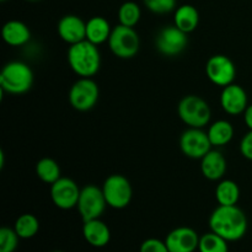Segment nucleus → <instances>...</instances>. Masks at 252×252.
Instances as JSON below:
<instances>
[{"mask_svg":"<svg viewBox=\"0 0 252 252\" xmlns=\"http://www.w3.org/2000/svg\"><path fill=\"white\" fill-rule=\"evenodd\" d=\"M209 228L228 243L238 241L248 231V218L238 206H218L209 217Z\"/></svg>","mask_w":252,"mask_h":252,"instance_id":"f257e3e1","label":"nucleus"},{"mask_svg":"<svg viewBox=\"0 0 252 252\" xmlns=\"http://www.w3.org/2000/svg\"><path fill=\"white\" fill-rule=\"evenodd\" d=\"M68 63L71 70L80 78H93L101 66L98 46L88 39L71 44L68 49Z\"/></svg>","mask_w":252,"mask_h":252,"instance_id":"f03ea898","label":"nucleus"},{"mask_svg":"<svg viewBox=\"0 0 252 252\" xmlns=\"http://www.w3.org/2000/svg\"><path fill=\"white\" fill-rule=\"evenodd\" d=\"M33 85V71L29 64L12 61L5 64L0 73V89L10 95H22Z\"/></svg>","mask_w":252,"mask_h":252,"instance_id":"7ed1b4c3","label":"nucleus"},{"mask_svg":"<svg viewBox=\"0 0 252 252\" xmlns=\"http://www.w3.org/2000/svg\"><path fill=\"white\" fill-rule=\"evenodd\" d=\"M177 113L189 128H204L209 123L212 111L209 103L197 95H187L180 100Z\"/></svg>","mask_w":252,"mask_h":252,"instance_id":"20e7f679","label":"nucleus"},{"mask_svg":"<svg viewBox=\"0 0 252 252\" xmlns=\"http://www.w3.org/2000/svg\"><path fill=\"white\" fill-rule=\"evenodd\" d=\"M107 42L111 52L121 59H130L135 57L140 47L139 34L134 27L123 26L120 24L113 27Z\"/></svg>","mask_w":252,"mask_h":252,"instance_id":"39448f33","label":"nucleus"},{"mask_svg":"<svg viewBox=\"0 0 252 252\" xmlns=\"http://www.w3.org/2000/svg\"><path fill=\"white\" fill-rule=\"evenodd\" d=\"M107 206L113 209H123L129 206L133 197V189L129 180L120 174H113L102 185Z\"/></svg>","mask_w":252,"mask_h":252,"instance_id":"423d86ee","label":"nucleus"},{"mask_svg":"<svg viewBox=\"0 0 252 252\" xmlns=\"http://www.w3.org/2000/svg\"><path fill=\"white\" fill-rule=\"evenodd\" d=\"M100 97V89L91 78H79L69 90L71 107L80 112L93 110Z\"/></svg>","mask_w":252,"mask_h":252,"instance_id":"0eeeda50","label":"nucleus"},{"mask_svg":"<svg viewBox=\"0 0 252 252\" xmlns=\"http://www.w3.org/2000/svg\"><path fill=\"white\" fill-rule=\"evenodd\" d=\"M106 206H107V202L102 192V187H98L96 185H88L81 189L76 208L83 221L100 218L105 212Z\"/></svg>","mask_w":252,"mask_h":252,"instance_id":"6e6552de","label":"nucleus"},{"mask_svg":"<svg viewBox=\"0 0 252 252\" xmlns=\"http://www.w3.org/2000/svg\"><path fill=\"white\" fill-rule=\"evenodd\" d=\"M186 32L179 27L171 25L160 30L155 38V47L165 57H176L186 49L189 44V37Z\"/></svg>","mask_w":252,"mask_h":252,"instance_id":"1a4fd4ad","label":"nucleus"},{"mask_svg":"<svg viewBox=\"0 0 252 252\" xmlns=\"http://www.w3.org/2000/svg\"><path fill=\"white\" fill-rule=\"evenodd\" d=\"M206 74L212 84L225 88L235 80L236 66L229 57L216 54L207 61Z\"/></svg>","mask_w":252,"mask_h":252,"instance_id":"9d476101","label":"nucleus"},{"mask_svg":"<svg viewBox=\"0 0 252 252\" xmlns=\"http://www.w3.org/2000/svg\"><path fill=\"white\" fill-rule=\"evenodd\" d=\"M212 143L208 134L203 128H189L185 130L180 137V149L185 157L189 159L201 160L209 150H212Z\"/></svg>","mask_w":252,"mask_h":252,"instance_id":"9b49d317","label":"nucleus"},{"mask_svg":"<svg viewBox=\"0 0 252 252\" xmlns=\"http://www.w3.org/2000/svg\"><path fill=\"white\" fill-rule=\"evenodd\" d=\"M81 189L69 177H61L51 185V199L54 206L63 211L73 209L78 206Z\"/></svg>","mask_w":252,"mask_h":252,"instance_id":"f8f14e48","label":"nucleus"},{"mask_svg":"<svg viewBox=\"0 0 252 252\" xmlns=\"http://www.w3.org/2000/svg\"><path fill=\"white\" fill-rule=\"evenodd\" d=\"M199 239L194 229L189 226H180L167 234L165 243L170 252H194L198 250Z\"/></svg>","mask_w":252,"mask_h":252,"instance_id":"ddd939ff","label":"nucleus"},{"mask_svg":"<svg viewBox=\"0 0 252 252\" xmlns=\"http://www.w3.org/2000/svg\"><path fill=\"white\" fill-rule=\"evenodd\" d=\"M220 106L224 112L228 115H243L249 106V98L245 89L234 83L223 88L220 94Z\"/></svg>","mask_w":252,"mask_h":252,"instance_id":"4468645a","label":"nucleus"},{"mask_svg":"<svg viewBox=\"0 0 252 252\" xmlns=\"http://www.w3.org/2000/svg\"><path fill=\"white\" fill-rule=\"evenodd\" d=\"M59 37L69 46L86 39V22L76 15H65L57 26Z\"/></svg>","mask_w":252,"mask_h":252,"instance_id":"2eb2a0df","label":"nucleus"},{"mask_svg":"<svg viewBox=\"0 0 252 252\" xmlns=\"http://www.w3.org/2000/svg\"><path fill=\"white\" fill-rule=\"evenodd\" d=\"M226 169V159L219 150H209L201 159V172L209 181H220L225 175Z\"/></svg>","mask_w":252,"mask_h":252,"instance_id":"dca6fc26","label":"nucleus"},{"mask_svg":"<svg viewBox=\"0 0 252 252\" xmlns=\"http://www.w3.org/2000/svg\"><path fill=\"white\" fill-rule=\"evenodd\" d=\"M83 235L86 243L94 248H103L111 240V230L100 218L84 221Z\"/></svg>","mask_w":252,"mask_h":252,"instance_id":"f3484780","label":"nucleus"},{"mask_svg":"<svg viewBox=\"0 0 252 252\" xmlns=\"http://www.w3.org/2000/svg\"><path fill=\"white\" fill-rule=\"evenodd\" d=\"M1 37L6 44L11 47L25 46L31 39V31L25 22L20 20H10L1 29Z\"/></svg>","mask_w":252,"mask_h":252,"instance_id":"a211bd4d","label":"nucleus"},{"mask_svg":"<svg viewBox=\"0 0 252 252\" xmlns=\"http://www.w3.org/2000/svg\"><path fill=\"white\" fill-rule=\"evenodd\" d=\"M111 32H112V27L105 17L94 16L89 21H86V39L96 46L107 42Z\"/></svg>","mask_w":252,"mask_h":252,"instance_id":"6ab92c4d","label":"nucleus"},{"mask_svg":"<svg viewBox=\"0 0 252 252\" xmlns=\"http://www.w3.org/2000/svg\"><path fill=\"white\" fill-rule=\"evenodd\" d=\"M199 12L191 4H184L176 7L174 12V25L186 33H191L198 27Z\"/></svg>","mask_w":252,"mask_h":252,"instance_id":"aec40b11","label":"nucleus"},{"mask_svg":"<svg viewBox=\"0 0 252 252\" xmlns=\"http://www.w3.org/2000/svg\"><path fill=\"white\" fill-rule=\"evenodd\" d=\"M207 134L213 147H224L234 138V127L229 121L219 120L209 126Z\"/></svg>","mask_w":252,"mask_h":252,"instance_id":"412c9836","label":"nucleus"},{"mask_svg":"<svg viewBox=\"0 0 252 252\" xmlns=\"http://www.w3.org/2000/svg\"><path fill=\"white\" fill-rule=\"evenodd\" d=\"M216 199L219 206H236L240 199V187L233 180H221L216 187Z\"/></svg>","mask_w":252,"mask_h":252,"instance_id":"4be33fe9","label":"nucleus"},{"mask_svg":"<svg viewBox=\"0 0 252 252\" xmlns=\"http://www.w3.org/2000/svg\"><path fill=\"white\" fill-rule=\"evenodd\" d=\"M36 175L42 182L47 185H53L62 177L58 162L51 158H42L37 161Z\"/></svg>","mask_w":252,"mask_h":252,"instance_id":"5701e85b","label":"nucleus"},{"mask_svg":"<svg viewBox=\"0 0 252 252\" xmlns=\"http://www.w3.org/2000/svg\"><path fill=\"white\" fill-rule=\"evenodd\" d=\"M14 229L20 239H31L38 233L39 221L33 214L25 213L16 219Z\"/></svg>","mask_w":252,"mask_h":252,"instance_id":"b1692460","label":"nucleus"},{"mask_svg":"<svg viewBox=\"0 0 252 252\" xmlns=\"http://www.w3.org/2000/svg\"><path fill=\"white\" fill-rule=\"evenodd\" d=\"M142 17V10L135 1H126L118 9V21L120 25L134 27Z\"/></svg>","mask_w":252,"mask_h":252,"instance_id":"393cba45","label":"nucleus"},{"mask_svg":"<svg viewBox=\"0 0 252 252\" xmlns=\"http://www.w3.org/2000/svg\"><path fill=\"white\" fill-rule=\"evenodd\" d=\"M199 252H229L228 241L218 234L207 233L201 236L198 245Z\"/></svg>","mask_w":252,"mask_h":252,"instance_id":"a878e982","label":"nucleus"},{"mask_svg":"<svg viewBox=\"0 0 252 252\" xmlns=\"http://www.w3.org/2000/svg\"><path fill=\"white\" fill-rule=\"evenodd\" d=\"M19 239L14 228L2 226L0 229V252H15L19 246Z\"/></svg>","mask_w":252,"mask_h":252,"instance_id":"bb28decb","label":"nucleus"},{"mask_svg":"<svg viewBox=\"0 0 252 252\" xmlns=\"http://www.w3.org/2000/svg\"><path fill=\"white\" fill-rule=\"evenodd\" d=\"M143 2L153 14L164 15L176 10V0H143Z\"/></svg>","mask_w":252,"mask_h":252,"instance_id":"cd10ccee","label":"nucleus"},{"mask_svg":"<svg viewBox=\"0 0 252 252\" xmlns=\"http://www.w3.org/2000/svg\"><path fill=\"white\" fill-rule=\"evenodd\" d=\"M139 252H170L167 249L165 241L159 240V239L150 238L147 239L140 245Z\"/></svg>","mask_w":252,"mask_h":252,"instance_id":"c85d7f7f","label":"nucleus"},{"mask_svg":"<svg viewBox=\"0 0 252 252\" xmlns=\"http://www.w3.org/2000/svg\"><path fill=\"white\" fill-rule=\"evenodd\" d=\"M240 153L245 159L252 161V130L250 129L240 142Z\"/></svg>","mask_w":252,"mask_h":252,"instance_id":"c756f323","label":"nucleus"},{"mask_svg":"<svg viewBox=\"0 0 252 252\" xmlns=\"http://www.w3.org/2000/svg\"><path fill=\"white\" fill-rule=\"evenodd\" d=\"M244 115V121H245V125L248 126L249 129L252 130V105H249L246 107L245 112L243 113Z\"/></svg>","mask_w":252,"mask_h":252,"instance_id":"7c9ffc66","label":"nucleus"},{"mask_svg":"<svg viewBox=\"0 0 252 252\" xmlns=\"http://www.w3.org/2000/svg\"><path fill=\"white\" fill-rule=\"evenodd\" d=\"M4 152H0V169H2V167H4V165H5V159H4Z\"/></svg>","mask_w":252,"mask_h":252,"instance_id":"2f4dec72","label":"nucleus"},{"mask_svg":"<svg viewBox=\"0 0 252 252\" xmlns=\"http://www.w3.org/2000/svg\"><path fill=\"white\" fill-rule=\"evenodd\" d=\"M26 1H38V0H26Z\"/></svg>","mask_w":252,"mask_h":252,"instance_id":"473e14b6","label":"nucleus"},{"mask_svg":"<svg viewBox=\"0 0 252 252\" xmlns=\"http://www.w3.org/2000/svg\"><path fill=\"white\" fill-rule=\"evenodd\" d=\"M51 252H63V251H59V250H56V251H51Z\"/></svg>","mask_w":252,"mask_h":252,"instance_id":"72a5a7b5","label":"nucleus"},{"mask_svg":"<svg viewBox=\"0 0 252 252\" xmlns=\"http://www.w3.org/2000/svg\"><path fill=\"white\" fill-rule=\"evenodd\" d=\"M1 1H6V0H1Z\"/></svg>","mask_w":252,"mask_h":252,"instance_id":"f704fd0d","label":"nucleus"}]
</instances>
